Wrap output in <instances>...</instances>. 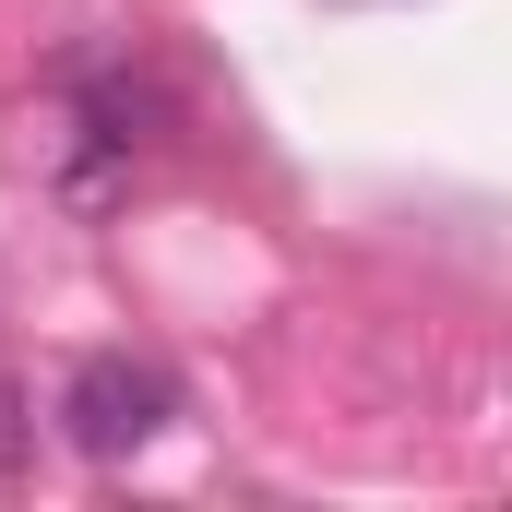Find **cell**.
<instances>
[{
    "instance_id": "1",
    "label": "cell",
    "mask_w": 512,
    "mask_h": 512,
    "mask_svg": "<svg viewBox=\"0 0 512 512\" xmlns=\"http://www.w3.org/2000/svg\"><path fill=\"white\" fill-rule=\"evenodd\" d=\"M60 429H72V453L131 465V453L167 429V382H155L143 358H84V370L60 382Z\"/></svg>"
},
{
    "instance_id": "2",
    "label": "cell",
    "mask_w": 512,
    "mask_h": 512,
    "mask_svg": "<svg viewBox=\"0 0 512 512\" xmlns=\"http://www.w3.org/2000/svg\"><path fill=\"white\" fill-rule=\"evenodd\" d=\"M24 453V393H12V370H0V465Z\"/></svg>"
}]
</instances>
